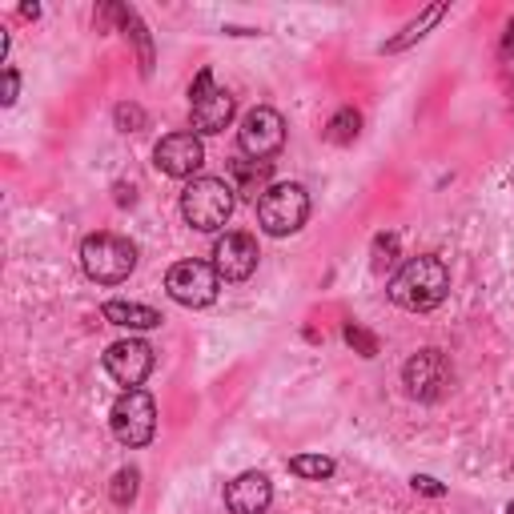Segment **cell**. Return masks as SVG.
Wrapping results in <instances>:
<instances>
[{"label":"cell","mask_w":514,"mask_h":514,"mask_svg":"<svg viewBox=\"0 0 514 514\" xmlns=\"http://www.w3.org/2000/svg\"><path fill=\"white\" fill-rule=\"evenodd\" d=\"M117 125H121L125 133H137V129L145 125V113H141V105H117Z\"/></svg>","instance_id":"obj_22"},{"label":"cell","mask_w":514,"mask_h":514,"mask_svg":"<svg viewBox=\"0 0 514 514\" xmlns=\"http://www.w3.org/2000/svg\"><path fill=\"white\" fill-rule=\"evenodd\" d=\"M165 290L177 306H189V310H201L217 298L221 290V278L209 262H177L169 274H165Z\"/></svg>","instance_id":"obj_7"},{"label":"cell","mask_w":514,"mask_h":514,"mask_svg":"<svg viewBox=\"0 0 514 514\" xmlns=\"http://www.w3.org/2000/svg\"><path fill=\"white\" fill-rule=\"evenodd\" d=\"M137 266V245L129 237H117V233H93L81 241V270L101 282V286H117L133 274Z\"/></svg>","instance_id":"obj_3"},{"label":"cell","mask_w":514,"mask_h":514,"mask_svg":"<svg viewBox=\"0 0 514 514\" xmlns=\"http://www.w3.org/2000/svg\"><path fill=\"white\" fill-rule=\"evenodd\" d=\"M346 342H350L362 358H374V354H378V338H374V334H366L362 326H346Z\"/></svg>","instance_id":"obj_21"},{"label":"cell","mask_w":514,"mask_h":514,"mask_svg":"<svg viewBox=\"0 0 514 514\" xmlns=\"http://www.w3.org/2000/svg\"><path fill=\"white\" fill-rule=\"evenodd\" d=\"M386 294H390L394 306H402L410 314H426V310H434V306L446 302V294H450V270H446L442 257H430V253L410 257V262L390 278Z\"/></svg>","instance_id":"obj_1"},{"label":"cell","mask_w":514,"mask_h":514,"mask_svg":"<svg viewBox=\"0 0 514 514\" xmlns=\"http://www.w3.org/2000/svg\"><path fill=\"white\" fill-rule=\"evenodd\" d=\"M17 93H21V77H17V69H5V97H0V101L13 105V101H17Z\"/></svg>","instance_id":"obj_24"},{"label":"cell","mask_w":514,"mask_h":514,"mask_svg":"<svg viewBox=\"0 0 514 514\" xmlns=\"http://www.w3.org/2000/svg\"><path fill=\"white\" fill-rule=\"evenodd\" d=\"M117 17H121V25H125V33L137 41V49H141V73L149 77L153 73V41H149V33H145V25L137 21V13L133 9H117Z\"/></svg>","instance_id":"obj_17"},{"label":"cell","mask_w":514,"mask_h":514,"mask_svg":"<svg viewBox=\"0 0 514 514\" xmlns=\"http://www.w3.org/2000/svg\"><path fill=\"white\" fill-rule=\"evenodd\" d=\"M290 470H294L298 478L322 482V478H330L338 466H334V458H326V454H298V458H290Z\"/></svg>","instance_id":"obj_18"},{"label":"cell","mask_w":514,"mask_h":514,"mask_svg":"<svg viewBox=\"0 0 514 514\" xmlns=\"http://www.w3.org/2000/svg\"><path fill=\"white\" fill-rule=\"evenodd\" d=\"M402 382H406L410 398H418V402L442 398V390L450 386V362H446V354L442 350H418L402 366Z\"/></svg>","instance_id":"obj_9"},{"label":"cell","mask_w":514,"mask_h":514,"mask_svg":"<svg viewBox=\"0 0 514 514\" xmlns=\"http://www.w3.org/2000/svg\"><path fill=\"white\" fill-rule=\"evenodd\" d=\"M105 370L113 382H121L125 390H141V382L153 374V346L141 338H125L113 342L105 350Z\"/></svg>","instance_id":"obj_10"},{"label":"cell","mask_w":514,"mask_h":514,"mask_svg":"<svg viewBox=\"0 0 514 514\" xmlns=\"http://www.w3.org/2000/svg\"><path fill=\"white\" fill-rule=\"evenodd\" d=\"M414 490H422V494H430V498H442V494H446V486H442L438 478H430V474H414Z\"/></svg>","instance_id":"obj_23"},{"label":"cell","mask_w":514,"mask_h":514,"mask_svg":"<svg viewBox=\"0 0 514 514\" xmlns=\"http://www.w3.org/2000/svg\"><path fill=\"white\" fill-rule=\"evenodd\" d=\"M229 177H233V193L257 197L262 201L270 189V161H229Z\"/></svg>","instance_id":"obj_15"},{"label":"cell","mask_w":514,"mask_h":514,"mask_svg":"<svg viewBox=\"0 0 514 514\" xmlns=\"http://www.w3.org/2000/svg\"><path fill=\"white\" fill-rule=\"evenodd\" d=\"M137 482H141V474H137L133 466L117 470V474H113V486H109V498H113L117 506H133V498H137Z\"/></svg>","instance_id":"obj_20"},{"label":"cell","mask_w":514,"mask_h":514,"mask_svg":"<svg viewBox=\"0 0 514 514\" xmlns=\"http://www.w3.org/2000/svg\"><path fill=\"white\" fill-rule=\"evenodd\" d=\"M109 426H113V438L129 450L137 446H149L153 434H157V406L145 390H125L117 402H113V414H109Z\"/></svg>","instance_id":"obj_5"},{"label":"cell","mask_w":514,"mask_h":514,"mask_svg":"<svg viewBox=\"0 0 514 514\" xmlns=\"http://www.w3.org/2000/svg\"><path fill=\"white\" fill-rule=\"evenodd\" d=\"M506 514H514V502H510V506H506Z\"/></svg>","instance_id":"obj_26"},{"label":"cell","mask_w":514,"mask_h":514,"mask_svg":"<svg viewBox=\"0 0 514 514\" xmlns=\"http://www.w3.org/2000/svg\"><path fill=\"white\" fill-rule=\"evenodd\" d=\"M442 17H446V5H430L418 21H410V25L402 29V37L386 41V45H382V53H402V49H410V45H414V41H422V37H426V29H434Z\"/></svg>","instance_id":"obj_16"},{"label":"cell","mask_w":514,"mask_h":514,"mask_svg":"<svg viewBox=\"0 0 514 514\" xmlns=\"http://www.w3.org/2000/svg\"><path fill=\"white\" fill-rule=\"evenodd\" d=\"M105 322L121 326V330H157L165 318L153 306H137V302H105Z\"/></svg>","instance_id":"obj_14"},{"label":"cell","mask_w":514,"mask_h":514,"mask_svg":"<svg viewBox=\"0 0 514 514\" xmlns=\"http://www.w3.org/2000/svg\"><path fill=\"white\" fill-rule=\"evenodd\" d=\"M358 125H362L358 109H338V113H334V121L326 125V141H334V145H350V141L358 137Z\"/></svg>","instance_id":"obj_19"},{"label":"cell","mask_w":514,"mask_h":514,"mask_svg":"<svg viewBox=\"0 0 514 514\" xmlns=\"http://www.w3.org/2000/svg\"><path fill=\"white\" fill-rule=\"evenodd\" d=\"M189 117L197 133H225V125L233 121V97L213 85L209 69H201L189 89Z\"/></svg>","instance_id":"obj_8"},{"label":"cell","mask_w":514,"mask_h":514,"mask_svg":"<svg viewBox=\"0 0 514 514\" xmlns=\"http://www.w3.org/2000/svg\"><path fill=\"white\" fill-rule=\"evenodd\" d=\"M274 502V482L262 470H245L225 486L229 514H266Z\"/></svg>","instance_id":"obj_13"},{"label":"cell","mask_w":514,"mask_h":514,"mask_svg":"<svg viewBox=\"0 0 514 514\" xmlns=\"http://www.w3.org/2000/svg\"><path fill=\"white\" fill-rule=\"evenodd\" d=\"M237 145H241V153H245L249 161H266V157L282 153V145H286V121H282V113L270 109V105L249 109V113L241 117Z\"/></svg>","instance_id":"obj_6"},{"label":"cell","mask_w":514,"mask_h":514,"mask_svg":"<svg viewBox=\"0 0 514 514\" xmlns=\"http://www.w3.org/2000/svg\"><path fill=\"white\" fill-rule=\"evenodd\" d=\"M233 205H237V193L221 177H193L181 189V217L197 233H217L233 217Z\"/></svg>","instance_id":"obj_2"},{"label":"cell","mask_w":514,"mask_h":514,"mask_svg":"<svg viewBox=\"0 0 514 514\" xmlns=\"http://www.w3.org/2000/svg\"><path fill=\"white\" fill-rule=\"evenodd\" d=\"M310 217V193L306 185L298 181H282V185H270L266 197L257 201V221L270 237H290L306 225Z\"/></svg>","instance_id":"obj_4"},{"label":"cell","mask_w":514,"mask_h":514,"mask_svg":"<svg viewBox=\"0 0 514 514\" xmlns=\"http://www.w3.org/2000/svg\"><path fill=\"white\" fill-rule=\"evenodd\" d=\"M153 165L165 177H193L205 165V145L197 133H169L153 149Z\"/></svg>","instance_id":"obj_11"},{"label":"cell","mask_w":514,"mask_h":514,"mask_svg":"<svg viewBox=\"0 0 514 514\" xmlns=\"http://www.w3.org/2000/svg\"><path fill=\"white\" fill-rule=\"evenodd\" d=\"M257 241L249 233H225L217 245H213V270L221 282H245L253 270H257Z\"/></svg>","instance_id":"obj_12"},{"label":"cell","mask_w":514,"mask_h":514,"mask_svg":"<svg viewBox=\"0 0 514 514\" xmlns=\"http://www.w3.org/2000/svg\"><path fill=\"white\" fill-rule=\"evenodd\" d=\"M394 249H398V237H378V253H386V262L394 257Z\"/></svg>","instance_id":"obj_25"}]
</instances>
